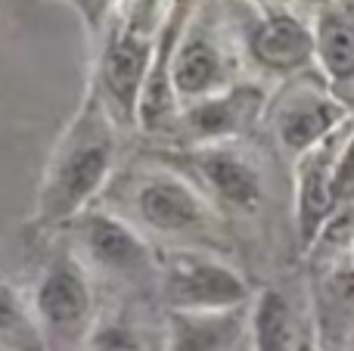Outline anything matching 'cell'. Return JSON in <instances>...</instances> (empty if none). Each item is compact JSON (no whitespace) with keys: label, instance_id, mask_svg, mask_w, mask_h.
Here are the masks:
<instances>
[{"label":"cell","instance_id":"d6986e66","mask_svg":"<svg viewBox=\"0 0 354 351\" xmlns=\"http://www.w3.org/2000/svg\"><path fill=\"white\" fill-rule=\"evenodd\" d=\"M66 3L78 12L84 31L91 37H97V41H103V35H106V28H109L112 16L118 12V0H66Z\"/></svg>","mask_w":354,"mask_h":351},{"label":"cell","instance_id":"2e32d148","mask_svg":"<svg viewBox=\"0 0 354 351\" xmlns=\"http://www.w3.org/2000/svg\"><path fill=\"white\" fill-rule=\"evenodd\" d=\"M299 327L280 290H261L249 305V351H295Z\"/></svg>","mask_w":354,"mask_h":351},{"label":"cell","instance_id":"ffe728a7","mask_svg":"<svg viewBox=\"0 0 354 351\" xmlns=\"http://www.w3.org/2000/svg\"><path fill=\"white\" fill-rule=\"evenodd\" d=\"M333 196H336V205L354 196V137H348L339 149L336 171H333Z\"/></svg>","mask_w":354,"mask_h":351},{"label":"cell","instance_id":"6da1fadb","mask_svg":"<svg viewBox=\"0 0 354 351\" xmlns=\"http://www.w3.org/2000/svg\"><path fill=\"white\" fill-rule=\"evenodd\" d=\"M118 159V124L109 115L97 87H87L72 122L47 155L35 199L31 227L41 234H59L72 218L93 209L109 187Z\"/></svg>","mask_w":354,"mask_h":351},{"label":"cell","instance_id":"9c48e42d","mask_svg":"<svg viewBox=\"0 0 354 351\" xmlns=\"http://www.w3.org/2000/svg\"><path fill=\"white\" fill-rule=\"evenodd\" d=\"M339 131L326 137L324 143H317L314 149L301 153L295 162V230H299V243L305 252H311L324 224L336 211L333 171H336L339 149L345 143Z\"/></svg>","mask_w":354,"mask_h":351},{"label":"cell","instance_id":"8fae6325","mask_svg":"<svg viewBox=\"0 0 354 351\" xmlns=\"http://www.w3.org/2000/svg\"><path fill=\"white\" fill-rule=\"evenodd\" d=\"M171 81L180 109L230 87L227 56L221 50V44L214 41V31L193 16H189L187 28H183L180 41H177Z\"/></svg>","mask_w":354,"mask_h":351},{"label":"cell","instance_id":"5b68a950","mask_svg":"<svg viewBox=\"0 0 354 351\" xmlns=\"http://www.w3.org/2000/svg\"><path fill=\"white\" fill-rule=\"evenodd\" d=\"M124 221L134 224L143 236L153 234L162 240H193L212 224V209L193 180L183 174L156 168L128 180L124 187Z\"/></svg>","mask_w":354,"mask_h":351},{"label":"cell","instance_id":"8992f818","mask_svg":"<svg viewBox=\"0 0 354 351\" xmlns=\"http://www.w3.org/2000/svg\"><path fill=\"white\" fill-rule=\"evenodd\" d=\"M159 298L168 311H230L252 305V290L230 265L177 249L159 255Z\"/></svg>","mask_w":354,"mask_h":351},{"label":"cell","instance_id":"5bb4252c","mask_svg":"<svg viewBox=\"0 0 354 351\" xmlns=\"http://www.w3.org/2000/svg\"><path fill=\"white\" fill-rule=\"evenodd\" d=\"M314 59L339 103H354V0H339L317 12Z\"/></svg>","mask_w":354,"mask_h":351},{"label":"cell","instance_id":"30bf717a","mask_svg":"<svg viewBox=\"0 0 354 351\" xmlns=\"http://www.w3.org/2000/svg\"><path fill=\"white\" fill-rule=\"evenodd\" d=\"M187 165L202 180L214 202L227 205L233 211H255L264 199V180L255 162L239 153L230 143L214 146H193L187 153Z\"/></svg>","mask_w":354,"mask_h":351},{"label":"cell","instance_id":"7a4b0ae2","mask_svg":"<svg viewBox=\"0 0 354 351\" xmlns=\"http://www.w3.org/2000/svg\"><path fill=\"white\" fill-rule=\"evenodd\" d=\"M168 10L171 0H122V10L112 16L100 41L103 47L93 72V87L118 128L137 124V99Z\"/></svg>","mask_w":354,"mask_h":351},{"label":"cell","instance_id":"277c9868","mask_svg":"<svg viewBox=\"0 0 354 351\" xmlns=\"http://www.w3.org/2000/svg\"><path fill=\"white\" fill-rule=\"evenodd\" d=\"M28 298L50 348H87V339L100 321L97 280L87 274V267L75 258V252L66 243L53 246V252L44 258Z\"/></svg>","mask_w":354,"mask_h":351},{"label":"cell","instance_id":"ac0fdd59","mask_svg":"<svg viewBox=\"0 0 354 351\" xmlns=\"http://www.w3.org/2000/svg\"><path fill=\"white\" fill-rule=\"evenodd\" d=\"M84 351H153V339L140 321H134L128 311H118L109 317L100 314Z\"/></svg>","mask_w":354,"mask_h":351},{"label":"cell","instance_id":"e0dca14e","mask_svg":"<svg viewBox=\"0 0 354 351\" xmlns=\"http://www.w3.org/2000/svg\"><path fill=\"white\" fill-rule=\"evenodd\" d=\"M0 348L3 351H53L41 333L31 298L12 280L0 277Z\"/></svg>","mask_w":354,"mask_h":351},{"label":"cell","instance_id":"44dd1931","mask_svg":"<svg viewBox=\"0 0 354 351\" xmlns=\"http://www.w3.org/2000/svg\"><path fill=\"white\" fill-rule=\"evenodd\" d=\"M295 351H317V342H314V339H308V336H301V339H299V345H295Z\"/></svg>","mask_w":354,"mask_h":351},{"label":"cell","instance_id":"52a82bcc","mask_svg":"<svg viewBox=\"0 0 354 351\" xmlns=\"http://www.w3.org/2000/svg\"><path fill=\"white\" fill-rule=\"evenodd\" d=\"M189 16H193V0H171L165 25H162L159 37H156L153 59H149L140 99H137V128L147 131V134H162V131L174 128L177 115H180L171 68H174L177 41H180Z\"/></svg>","mask_w":354,"mask_h":351},{"label":"cell","instance_id":"7c38bea8","mask_svg":"<svg viewBox=\"0 0 354 351\" xmlns=\"http://www.w3.org/2000/svg\"><path fill=\"white\" fill-rule=\"evenodd\" d=\"M245 47L255 66L274 75H292L314 59V28L292 12H264L245 35Z\"/></svg>","mask_w":354,"mask_h":351},{"label":"cell","instance_id":"9a60e30c","mask_svg":"<svg viewBox=\"0 0 354 351\" xmlns=\"http://www.w3.org/2000/svg\"><path fill=\"white\" fill-rule=\"evenodd\" d=\"M345 106L336 97L301 91L292 93L277 112V137L280 146L299 159L301 153L324 143L330 134H336L345 122Z\"/></svg>","mask_w":354,"mask_h":351},{"label":"cell","instance_id":"ba28073f","mask_svg":"<svg viewBox=\"0 0 354 351\" xmlns=\"http://www.w3.org/2000/svg\"><path fill=\"white\" fill-rule=\"evenodd\" d=\"M264 106V91L255 84H230L227 91L189 103L180 109L177 124L193 140V146H214L230 143L243 131L252 128Z\"/></svg>","mask_w":354,"mask_h":351},{"label":"cell","instance_id":"3957f363","mask_svg":"<svg viewBox=\"0 0 354 351\" xmlns=\"http://www.w3.org/2000/svg\"><path fill=\"white\" fill-rule=\"evenodd\" d=\"M62 243L93 280L115 283L124 292L159 290V255L149 240L112 209H87L59 230Z\"/></svg>","mask_w":354,"mask_h":351},{"label":"cell","instance_id":"4fadbf2b","mask_svg":"<svg viewBox=\"0 0 354 351\" xmlns=\"http://www.w3.org/2000/svg\"><path fill=\"white\" fill-rule=\"evenodd\" d=\"M249 305L230 311H168L162 351H243Z\"/></svg>","mask_w":354,"mask_h":351}]
</instances>
